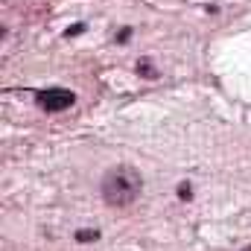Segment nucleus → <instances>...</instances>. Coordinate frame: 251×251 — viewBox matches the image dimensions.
<instances>
[{"label": "nucleus", "mask_w": 251, "mask_h": 251, "mask_svg": "<svg viewBox=\"0 0 251 251\" xmlns=\"http://www.w3.org/2000/svg\"><path fill=\"white\" fill-rule=\"evenodd\" d=\"M76 240L79 243H94V240H100V231H91V228L88 231H76Z\"/></svg>", "instance_id": "nucleus-4"}, {"label": "nucleus", "mask_w": 251, "mask_h": 251, "mask_svg": "<svg viewBox=\"0 0 251 251\" xmlns=\"http://www.w3.org/2000/svg\"><path fill=\"white\" fill-rule=\"evenodd\" d=\"M35 102L50 111V114H59V111H67L73 102H76V94L67 91V88H47V91H38L35 94Z\"/></svg>", "instance_id": "nucleus-2"}, {"label": "nucleus", "mask_w": 251, "mask_h": 251, "mask_svg": "<svg viewBox=\"0 0 251 251\" xmlns=\"http://www.w3.org/2000/svg\"><path fill=\"white\" fill-rule=\"evenodd\" d=\"M178 196H181V199H190V196H193V190H190V181H181V184H178Z\"/></svg>", "instance_id": "nucleus-5"}, {"label": "nucleus", "mask_w": 251, "mask_h": 251, "mask_svg": "<svg viewBox=\"0 0 251 251\" xmlns=\"http://www.w3.org/2000/svg\"><path fill=\"white\" fill-rule=\"evenodd\" d=\"M126 38H131V29H120V35H117V41H126Z\"/></svg>", "instance_id": "nucleus-6"}, {"label": "nucleus", "mask_w": 251, "mask_h": 251, "mask_svg": "<svg viewBox=\"0 0 251 251\" xmlns=\"http://www.w3.org/2000/svg\"><path fill=\"white\" fill-rule=\"evenodd\" d=\"M140 190H143V178H140V173H137L134 167H128V164L114 167V170L102 178V199H105V204L114 207V210H123L128 204H134L137 196H140Z\"/></svg>", "instance_id": "nucleus-1"}, {"label": "nucleus", "mask_w": 251, "mask_h": 251, "mask_svg": "<svg viewBox=\"0 0 251 251\" xmlns=\"http://www.w3.org/2000/svg\"><path fill=\"white\" fill-rule=\"evenodd\" d=\"M243 251H251V246H249V249H243Z\"/></svg>", "instance_id": "nucleus-7"}, {"label": "nucleus", "mask_w": 251, "mask_h": 251, "mask_svg": "<svg viewBox=\"0 0 251 251\" xmlns=\"http://www.w3.org/2000/svg\"><path fill=\"white\" fill-rule=\"evenodd\" d=\"M137 73H140L143 79H158V70H155V64L149 62V59H140V62H137Z\"/></svg>", "instance_id": "nucleus-3"}]
</instances>
